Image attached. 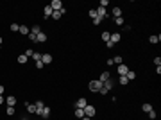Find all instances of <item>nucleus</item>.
Here are the masks:
<instances>
[{
    "mask_svg": "<svg viewBox=\"0 0 161 120\" xmlns=\"http://www.w3.org/2000/svg\"><path fill=\"white\" fill-rule=\"evenodd\" d=\"M88 88H90L91 91H98L100 88H102V83H100V81H90Z\"/></svg>",
    "mask_w": 161,
    "mask_h": 120,
    "instance_id": "f257e3e1",
    "label": "nucleus"
},
{
    "mask_svg": "<svg viewBox=\"0 0 161 120\" xmlns=\"http://www.w3.org/2000/svg\"><path fill=\"white\" fill-rule=\"evenodd\" d=\"M95 113H97V109H95L93 106H90V104H88V106L84 108V116L91 118V116H95Z\"/></svg>",
    "mask_w": 161,
    "mask_h": 120,
    "instance_id": "f03ea898",
    "label": "nucleus"
},
{
    "mask_svg": "<svg viewBox=\"0 0 161 120\" xmlns=\"http://www.w3.org/2000/svg\"><path fill=\"white\" fill-rule=\"evenodd\" d=\"M50 7H52L54 11H61V9H63V2H61V0H52V2H50Z\"/></svg>",
    "mask_w": 161,
    "mask_h": 120,
    "instance_id": "7ed1b4c3",
    "label": "nucleus"
},
{
    "mask_svg": "<svg viewBox=\"0 0 161 120\" xmlns=\"http://www.w3.org/2000/svg\"><path fill=\"white\" fill-rule=\"evenodd\" d=\"M86 106H88V102H86V99H84V97H80L79 101L75 102V108H79V109H84Z\"/></svg>",
    "mask_w": 161,
    "mask_h": 120,
    "instance_id": "20e7f679",
    "label": "nucleus"
},
{
    "mask_svg": "<svg viewBox=\"0 0 161 120\" xmlns=\"http://www.w3.org/2000/svg\"><path fill=\"white\" fill-rule=\"evenodd\" d=\"M41 63H43V65L52 63V56H50V54H41Z\"/></svg>",
    "mask_w": 161,
    "mask_h": 120,
    "instance_id": "39448f33",
    "label": "nucleus"
},
{
    "mask_svg": "<svg viewBox=\"0 0 161 120\" xmlns=\"http://www.w3.org/2000/svg\"><path fill=\"white\" fill-rule=\"evenodd\" d=\"M36 41H39V43H45V41H47V34H45V32H39V34L36 36Z\"/></svg>",
    "mask_w": 161,
    "mask_h": 120,
    "instance_id": "423d86ee",
    "label": "nucleus"
},
{
    "mask_svg": "<svg viewBox=\"0 0 161 120\" xmlns=\"http://www.w3.org/2000/svg\"><path fill=\"white\" fill-rule=\"evenodd\" d=\"M120 38H122V36H120L118 32H115V34H111L109 41H111V43H118V41H120Z\"/></svg>",
    "mask_w": 161,
    "mask_h": 120,
    "instance_id": "0eeeda50",
    "label": "nucleus"
},
{
    "mask_svg": "<svg viewBox=\"0 0 161 120\" xmlns=\"http://www.w3.org/2000/svg\"><path fill=\"white\" fill-rule=\"evenodd\" d=\"M127 72H129V68H127L125 65H118V74H120V75H125Z\"/></svg>",
    "mask_w": 161,
    "mask_h": 120,
    "instance_id": "6e6552de",
    "label": "nucleus"
},
{
    "mask_svg": "<svg viewBox=\"0 0 161 120\" xmlns=\"http://www.w3.org/2000/svg\"><path fill=\"white\" fill-rule=\"evenodd\" d=\"M100 83H106V81H109V72H102L100 74V79H98Z\"/></svg>",
    "mask_w": 161,
    "mask_h": 120,
    "instance_id": "1a4fd4ad",
    "label": "nucleus"
},
{
    "mask_svg": "<svg viewBox=\"0 0 161 120\" xmlns=\"http://www.w3.org/2000/svg\"><path fill=\"white\" fill-rule=\"evenodd\" d=\"M113 18H120V16H122V9H120V7H113Z\"/></svg>",
    "mask_w": 161,
    "mask_h": 120,
    "instance_id": "9d476101",
    "label": "nucleus"
},
{
    "mask_svg": "<svg viewBox=\"0 0 161 120\" xmlns=\"http://www.w3.org/2000/svg\"><path fill=\"white\" fill-rule=\"evenodd\" d=\"M39 116H43V118H48V116H50V108H48V106H45V108H43V111H41V115H39Z\"/></svg>",
    "mask_w": 161,
    "mask_h": 120,
    "instance_id": "9b49d317",
    "label": "nucleus"
},
{
    "mask_svg": "<svg viewBox=\"0 0 161 120\" xmlns=\"http://www.w3.org/2000/svg\"><path fill=\"white\" fill-rule=\"evenodd\" d=\"M6 104H7V106H11V108H13V106H14V104H16V99H14V97H13V95H11V97H7V99H6Z\"/></svg>",
    "mask_w": 161,
    "mask_h": 120,
    "instance_id": "f8f14e48",
    "label": "nucleus"
},
{
    "mask_svg": "<svg viewBox=\"0 0 161 120\" xmlns=\"http://www.w3.org/2000/svg\"><path fill=\"white\" fill-rule=\"evenodd\" d=\"M52 13H54V9H52L50 6H45V9H43V14H45V16H52Z\"/></svg>",
    "mask_w": 161,
    "mask_h": 120,
    "instance_id": "ddd939ff",
    "label": "nucleus"
},
{
    "mask_svg": "<svg viewBox=\"0 0 161 120\" xmlns=\"http://www.w3.org/2000/svg\"><path fill=\"white\" fill-rule=\"evenodd\" d=\"M159 39H161V36H159V34H152V36L149 38V41H150V43H157Z\"/></svg>",
    "mask_w": 161,
    "mask_h": 120,
    "instance_id": "4468645a",
    "label": "nucleus"
},
{
    "mask_svg": "<svg viewBox=\"0 0 161 120\" xmlns=\"http://www.w3.org/2000/svg\"><path fill=\"white\" fill-rule=\"evenodd\" d=\"M118 83H120V84H122V86H125V84L129 83V79H127L125 75H120V79H118Z\"/></svg>",
    "mask_w": 161,
    "mask_h": 120,
    "instance_id": "2eb2a0df",
    "label": "nucleus"
},
{
    "mask_svg": "<svg viewBox=\"0 0 161 120\" xmlns=\"http://www.w3.org/2000/svg\"><path fill=\"white\" fill-rule=\"evenodd\" d=\"M27 59H29V57H27L25 54H22V56H18V63H20V65H23V63H27Z\"/></svg>",
    "mask_w": 161,
    "mask_h": 120,
    "instance_id": "dca6fc26",
    "label": "nucleus"
},
{
    "mask_svg": "<svg viewBox=\"0 0 161 120\" xmlns=\"http://www.w3.org/2000/svg\"><path fill=\"white\" fill-rule=\"evenodd\" d=\"M25 108H27V111H29V113H36V106H34V104H29V102H27V104H25Z\"/></svg>",
    "mask_w": 161,
    "mask_h": 120,
    "instance_id": "f3484780",
    "label": "nucleus"
},
{
    "mask_svg": "<svg viewBox=\"0 0 161 120\" xmlns=\"http://www.w3.org/2000/svg\"><path fill=\"white\" fill-rule=\"evenodd\" d=\"M75 116H77V118H83V116H84V109L75 108Z\"/></svg>",
    "mask_w": 161,
    "mask_h": 120,
    "instance_id": "a211bd4d",
    "label": "nucleus"
},
{
    "mask_svg": "<svg viewBox=\"0 0 161 120\" xmlns=\"http://www.w3.org/2000/svg\"><path fill=\"white\" fill-rule=\"evenodd\" d=\"M31 32H32V34H36V36H38V34H39V32H41V29H39V25H32V29H31Z\"/></svg>",
    "mask_w": 161,
    "mask_h": 120,
    "instance_id": "6ab92c4d",
    "label": "nucleus"
},
{
    "mask_svg": "<svg viewBox=\"0 0 161 120\" xmlns=\"http://www.w3.org/2000/svg\"><path fill=\"white\" fill-rule=\"evenodd\" d=\"M125 77H127V79H129V81H132V79H136V74H134V72H132V70H129V72H127V74H125Z\"/></svg>",
    "mask_w": 161,
    "mask_h": 120,
    "instance_id": "aec40b11",
    "label": "nucleus"
},
{
    "mask_svg": "<svg viewBox=\"0 0 161 120\" xmlns=\"http://www.w3.org/2000/svg\"><path fill=\"white\" fill-rule=\"evenodd\" d=\"M102 86H104V88H106V90L109 91V90L113 88V83H111V81H106V83H102Z\"/></svg>",
    "mask_w": 161,
    "mask_h": 120,
    "instance_id": "412c9836",
    "label": "nucleus"
},
{
    "mask_svg": "<svg viewBox=\"0 0 161 120\" xmlns=\"http://www.w3.org/2000/svg\"><path fill=\"white\" fill-rule=\"evenodd\" d=\"M20 34H29V29L25 27V25H20V31H18Z\"/></svg>",
    "mask_w": 161,
    "mask_h": 120,
    "instance_id": "4be33fe9",
    "label": "nucleus"
},
{
    "mask_svg": "<svg viewBox=\"0 0 161 120\" xmlns=\"http://www.w3.org/2000/svg\"><path fill=\"white\" fill-rule=\"evenodd\" d=\"M61 16H63V14H61V11H54V13H52V18H54V20H59Z\"/></svg>",
    "mask_w": 161,
    "mask_h": 120,
    "instance_id": "5701e85b",
    "label": "nucleus"
},
{
    "mask_svg": "<svg viewBox=\"0 0 161 120\" xmlns=\"http://www.w3.org/2000/svg\"><path fill=\"white\" fill-rule=\"evenodd\" d=\"M113 65H122V56H116L113 59Z\"/></svg>",
    "mask_w": 161,
    "mask_h": 120,
    "instance_id": "b1692460",
    "label": "nucleus"
},
{
    "mask_svg": "<svg viewBox=\"0 0 161 120\" xmlns=\"http://www.w3.org/2000/svg\"><path fill=\"white\" fill-rule=\"evenodd\" d=\"M32 59H34V61H41V54H39V52H34V54H32Z\"/></svg>",
    "mask_w": 161,
    "mask_h": 120,
    "instance_id": "393cba45",
    "label": "nucleus"
},
{
    "mask_svg": "<svg viewBox=\"0 0 161 120\" xmlns=\"http://www.w3.org/2000/svg\"><path fill=\"white\" fill-rule=\"evenodd\" d=\"M109 38H111V32H102V39L104 41H109Z\"/></svg>",
    "mask_w": 161,
    "mask_h": 120,
    "instance_id": "a878e982",
    "label": "nucleus"
},
{
    "mask_svg": "<svg viewBox=\"0 0 161 120\" xmlns=\"http://www.w3.org/2000/svg\"><path fill=\"white\" fill-rule=\"evenodd\" d=\"M142 109H143L145 113H149V111L152 109V106H150V104H143V106H142Z\"/></svg>",
    "mask_w": 161,
    "mask_h": 120,
    "instance_id": "bb28decb",
    "label": "nucleus"
},
{
    "mask_svg": "<svg viewBox=\"0 0 161 120\" xmlns=\"http://www.w3.org/2000/svg\"><path fill=\"white\" fill-rule=\"evenodd\" d=\"M115 23H116V25H124V18H122V16H120V18H115Z\"/></svg>",
    "mask_w": 161,
    "mask_h": 120,
    "instance_id": "cd10ccee",
    "label": "nucleus"
},
{
    "mask_svg": "<svg viewBox=\"0 0 161 120\" xmlns=\"http://www.w3.org/2000/svg\"><path fill=\"white\" fill-rule=\"evenodd\" d=\"M11 31H13V32H18V31H20V25H18V23H13V25H11Z\"/></svg>",
    "mask_w": 161,
    "mask_h": 120,
    "instance_id": "c85d7f7f",
    "label": "nucleus"
},
{
    "mask_svg": "<svg viewBox=\"0 0 161 120\" xmlns=\"http://www.w3.org/2000/svg\"><path fill=\"white\" fill-rule=\"evenodd\" d=\"M108 6H109V2H108V0H100V7H104V9H106Z\"/></svg>",
    "mask_w": 161,
    "mask_h": 120,
    "instance_id": "c756f323",
    "label": "nucleus"
},
{
    "mask_svg": "<svg viewBox=\"0 0 161 120\" xmlns=\"http://www.w3.org/2000/svg\"><path fill=\"white\" fill-rule=\"evenodd\" d=\"M32 54H34L32 49H27V50H25V56H27V57H32Z\"/></svg>",
    "mask_w": 161,
    "mask_h": 120,
    "instance_id": "7c9ffc66",
    "label": "nucleus"
},
{
    "mask_svg": "<svg viewBox=\"0 0 161 120\" xmlns=\"http://www.w3.org/2000/svg\"><path fill=\"white\" fill-rule=\"evenodd\" d=\"M154 63H156V66H161V57H159V56L154 57Z\"/></svg>",
    "mask_w": 161,
    "mask_h": 120,
    "instance_id": "2f4dec72",
    "label": "nucleus"
},
{
    "mask_svg": "<svg viewBox=\"0 0 161 120\" xmlns=\"http://www.w3.org/2000/svg\"><path fill=\"white\" fill-rule=\"evenodd\" d=\"M100 22H102V18H98V16H97V18H95V20H93V25H98V23H100Z\"/></svg>",
    "mask_w": 161,
    "mask_h": 120,
    "instance_id": "473e14b6",
    "label": "nucleus"
},
{
    "mask_svg": "<svg viewBox=\"0 0 161 120\" xmlns=\"http://www.w3.org/2000/svg\"><path fill=\"white\" fill-rule=\"evenodd\" d=\"M90 16L95 20V18H97V11H95V9H91V11H90Z\"/></svg>",
    "mask_w": 161,
    "mask_h": 120,
    "instance_id": "72a5a7b5",
    "label": "nucleus"
},
{
    "mask_svg": "<svg viewBox=\"0 0 161 120\" xmlns=\"http://www.w3.org/2000/svg\"><path fill=\"white\" fill-rule=\"evenodd\" d=\"M6 113H7V115H14V108H11V106H9V108H7V111H6Z\"/></svg>",
    "mask_w": 161,
    "mask_h": 120,
    "instance_id": "f704fd0d",
    "label": "nucleus"
},
{
    "mask_svg": "<svg viewBox=\"0 0 161 120\" xmlns=\"http://www.w3.org/2000/svg\"><path fill=\"white\" fill-rule=\"evenodd\" d=\"M149 118H156V111H154V109L149 111Z\"/></svg>",
    "mask_w": 161,
    "mask_h": 120,
    "instance_id": "c9c22d12",
    "label": "nucleus"
},
{
    "mask_svg": "<svg viewBox=\"0 0 161 120\" xmlns=\"http://www.w3.org/2000/svg\"><path fill=\"white\" fill-rule=\"evenodd\" d=\"M29 39H31V41H36V34H32V32H29Z\"/></svg>",
    "mask_w": 161,
    "mask_h": 120,
    "instance_id": "e433bc0d",
    "label": "nucleus"
},
{
    "mask_svg": "<svg viewBox=\"0 0 161 120\" xmlns=\"http://www.w3.org/2000/svg\"><path fill=\"white\" fill-rule=\"evenodd\" d=\"M36 68H43V63L41 61H36Z\"/></svg>",
    "mask_w": 161,
    "mask_h": 120,
    "instance_id": "4c0bfd02",
    "label": "nucleus"
},
{
    "mask_svg": "<svg viewBox=\"0 0 161 120\" xmlns=\"http://www.w3.org/2000/svg\"><path fill=\"white\" fill-rule=\"evenodd\" d=\"M4 91H6V90H4V86H2V84H0V95H2Z\"/></svg>",
    "mask_w": 161,
    "mask_h": 120,
    "instance_id": "58836bf2",
    "label": "nucleus"
},
{
    "mask_svg": "<svg viewBox=\"0 0 161 120\" xmlns=\"http://www.w3.org/2000/svg\"><path fill=\"white\" fill-rule=\"evenodd\" d=\"M0 104H4V97L2 95H0Z\"/></svg>",
    "mask_w": 161,
    "mask_h": 120,
    "instance_id": "ea45409f",
    "label": "nucleus"
},
{
    "mask_svg": "<svg viewBox=\"0 0 161 120\" xmlns=\"http://www.w3.org/2000/svg\"><path fill=\"white\" fill-rule=\"evenodd\" d=\"M80 120H91V118H88V116H83V118H80Z\"/></svg>",
    "mask_w": 161,
    "mask_h": 120,
    "instance_id": "a19ab883",
    "label": "nucleus"
},
{
    "mask_svg": "<svg viewBox=\"0 0 161 120\" xmlns=\"http://www.w3.org/2000/svg\"><path fill=\"white\" fill-rule=\"evenodd\" d=\"M2 43H4V39H2V38H0V45H2Z\"/></svg>",
    "mask_w": 161,
    "mask_h": 120,
    "instance_id": "79ce46f5",
    "label": "nucleus"
},
{
    "mask_svg": "<svg viewBox=\"0 0 161 120\" xmlns=\"http://www.w3.org/2000/svg\"><path fill=\"white\" fill-rule=\"evenodd\" d=\"M22 120H29V118H22Z\"/></svg>",
    "mask_w": 161,
    "mask_h": 120,
    "instance_id": "37998d69",
    "label": "nucleus"
}]
</instances>
